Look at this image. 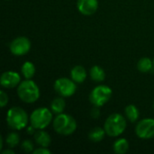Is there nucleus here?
<instances>
[{
  "instance_id": "17",
  "label": "nucleus",
  "mask_w": 154,
  "mask_h": 154,
  "mask_svg": "<svg viewBox=\"0 0 154 154\" xmlns=\"http://www.w3.org/2000/svg\"><path fill=\"white\" fill-rule=\"evenodd\" d=\"M125 117L127 118V120L131 123L137 122V120L139 119V116H140L139 109L137 108V106H135L134 105H132V104L128 105L125 107Z\"/></svg>"
},
{
  "instance_id": "30",
  "label": "nucleus",
  "mask_w": 154,
  "mask_h": 154,
  "mask_svg": "<svg viewBox=\"0 0 154 154\" xmlns=\"http://www.w3.org/2000/svg\"><path fill=\"white\" fill-rule=\"evenodd\" d=\"M153 109H154V102H153Z\"/></svg>"
},
{
  "instance_id": "11",
  "label": "nucleus",
  "mask_w": 154,
  "mask_h": 154,
  "mask_svg": "<svg viewBox=\"0 0 154 154\" xmlns=\"http://www.w3.org/2000/svg\"><path fill=\"white\" fill-rule=\"evenodd\" d=\"M77 8L79 13L84 15L94 14L98 8L97 0H78Z\"/></svg>"
},
{
  "instance_id": "6",
  "label": "nucleus",
  "mask_w": 154,
  "mask_h": 154,
  "mask_svg": "<svg viewBox=\"0 0 154 154\" xmlns=\"http://www.w3.org/2000/svg\"><path fill=\"white\" fill-rule=\"evenodd\" d=\"M113 91L106 85H99L93 88L89 95V101L94 106H105L112 97Z\"/></svg>"
},
{
  "instance_id": "13",
  "label": "nucleus",
  "mask_w": 154,
  "mask_h": 154,
  "mask_svg": "<svg viewBox=\"0 0 154 154\" xmlns=\"http://www.w3.org/2000/svg\"><path fill=\"white\" fill-rule=\"evenodd\" d=\"M70 79L77 84L83 83L87 79V70L83 66L77 65L70 70Z\"/></svg>"
},
{
  "instance_id": "25",
  "label": "nucleus",
  "mask_w": 154,
  "mask_h": 154,
  "mask_svg": "<svg viewBox=\"0 0 154 154\" xmlns=\"http://www.w3.org/2000/svg\"><path fill=\"white\" fill-rule=\"evenodd\" d=\"M51 152L48 148H46V147H39V148H37V149H35L34 151H33V154H50Z\"/></svg>"
},
{
  "instance_id": "1",
  "label": "nucleus",
  "mask_w": 154,
  "mask_h": 154,
  "mask_svg": "<svg viewBox=\"0 0 154 154\" xmlns=\"http://www.w3.org/2000/svg\"><path fill=\"white\" fill-rule=\"evenodd\" d=\"M30 117L26 111L19 106L11 107L6 113V123L8 126L14 130L20 131L28 126Z\"/></svg>"
},
{
  "instance_id": "15",
  "label": "nucleus",
  "mask_w": 154,
  "mask_h": 154,
  "mask_svg": "<svg viewBox=\"0 0 154 154\" xmlns=\"http://www.w3.org/2000/svg\"><path fill=\"white\" fill-rule=\"evenodd\" d=\"M130 148L129 142L125 138L117 139L113 144V150L117 154H125Z\"/></svg>"
},
{
  "instance_id": "26",
  "label": "nucleus",
  "mask_w": 154,
  "mask_h": 154,
  "mask_svg": "<svg viewBox=\"0 0 154 154\" xmlns=\"http://www.w3.org/2000/svg\"><path fill=\"white\" fill-rule=\"evenodd\" d=\"M37 131V129L36 128H34L32 125H29V127H27V134H35V132Z\"/></svg>"
},
{
  "instance_id": "5",
  "label": "nucleus",
  "mask_w": 154,
  "mask_h": 154,
  "mask_svg": "<svg viewBox=\"0 0 154 154\" xmlns=\"http://www.w3.org/2000/svg\"><path fill=\"white\" fill-rule=\"evenodd\" d=\"M52 112L47 107H39L33 110L30 116V125L37 130L47 128L53 120Z\"/></svg>"
},
{
  "instance_id": "12",
  "label": "nucleus",
  "mask_w": 154,
  "mask_h": 154,
  "mask_svg": "<svg viewBox=\"0 0 154 154\" xmlns=\"http://www.w3.org/2000/svg\"><path fill=\"white\" fill-rule=\"evenodd\" d=\"M34 142L37 145L41 147L48 148L51 143V135L43 130H37L33 134Z\"/></svg>"
},
{
  "instance_id": "22",
  "label": "nucleus",
  "mask_w": 154,
  "mask_h": 154,
  "mask_svg": "<svg viewBox=\"0 0 154 154\" xmlns=\"http://www.w3.org/2000/svg\"><path fill=\"white\" fill-rule=\"evenodd\" d=\"M21 149L24 152H26V153L33 152V151L35 150L34 149L33 143L31 140H28V139H26V140H24V141L22 142V143H21Z\"/></svg>"
},
{
  "instance_id": "10",
  "label": "nucleus",
  "mask_w": 154,
  "mask_h": 154,
  "mask_svg": "<svg viewBox=\"0 0 154 154\" xmlns=\"http://www.w3.org/2000/svg\"><path fill=\"white\" fill-rule=\"evenodd\" d=\"M21 83V76L14 71H5L1 75L0 84L5 88H14Z\"/></svg>"
},
{
  "instance_id": "28",
  "label": "nucleus",
  "mask_w": 154,
  "mask_h": 154,
  "mask_svg": "<svg viewBox=\"0 0 154 154\" xmlns=\"http://www.w3.org/2000/svg\"><path fill=\"white\" fill-rule=\"evenodd\" d=\"M3 142H4V139L1 137L0 138V150H2V148H3Z\"/></svg>"
},
{
  "instance_id": "18",
  "label": "nucleus",
  "mask_w": 154,
  "mask_h": 154,
  "mask_svg": "<svg viewBox=\"0 0 154 154\" xmlns=\"http://www.w3.org/2000/svg\"><path fill=\"white\" fill-rule=\"evenodd\" d=\"M106 134V133L105 131V128L95 127L92 130H90V132L88 134V139L92 143H99L105 138Z\"/></svg>"
},
{
  "instance_id": "14",
  "label": "nucleus",
  "mask_w": 154,
  "mask_h": 154,
  "mask_svg": "<svg viewBox=\"0 0 154 154\" xmlns=\"http://www.w3.org/2000/svg\"><path fill=\"white\" fill-rule=\"evenodd\" d=\"M66 107V102L64 100V97H58L52 100L51 103V110L53 114L55 115H60L64 112Z\"/></svg>"
},
{
  "instance_id": "20",
  "label": "nucleus",
  "mask_w": 154,
  "mask_h": 154,
  "mask_svg": "<svg viewBox=\"0 0 154 154\" xmlns=\"http://www.w3.org/2000/svg\"><path fill=\"white\" fill-rule=\"evenodd\" d=\"M137 69L143 73H147L153 69V60L148 57L141 58L137 63Z\"/></svg>"
},
{
  "instance_id": "2",
  "label": "nucleus",
  "mask_w": 154,
  "mask_h": 154,
  "mask_svg": "<svg viewBox=\"0 0 154 154\" xmlns=\"http://www.w3.org/2000/svg\"><path fill=\"white\" fill-rule=\"evenodd\" d=\"M54 131L60 135L69 136L75 133L77 130V122L73 116L69 114L61 113L56 115V117L52 121Z\"/></svg>"
},
{
  "instance_id": "27",
  "label": "nucleus",
  "mask_w": 154,
  "mask_h": 154,
  "mask_svg": "<svg viewBox=\"0 0 154 154\" xmlns=\"http://www.w3.org/2000/svg\"><path fill=\"white\" fill-rule=\"evenodd\" d=\"M11 149V148H10ZM10 149H6V150H4L2 151L1 152L2 154H14V152L13 150H10Z\"/></svg>"
},
{
  "instance_id": "7",
  "label": "nucleus",
  "mask_w": 154,
  "mask_h": 154,
  "mask_svg": "<svg viewBox=\"0 0 154 154\" xmlns=\"http://www.w3.org/2000/svg\"><path fill=\"white\" fill-rule=\"evenodd\" d=\"M77 83L71 79L60 78L54 82V89L56 93L62 97H72L77 90Z\"/></svg>"
},
{
  "instance_id": "8",
  "label": "nucleus",
  "mask_w": 154,
  "mask_h": 154,
  "mask_svg": "<svg viewBox=\"0 0 154 154\" xmlns=\"http://www.w3.org/2000/svg\"><path fill=\"white\" fill-rule=\"evenodd\" d=\"M31 42L25 36H19L10 43V51L14 56H24L31 50Z\"/></svg>"
},
{
  "instance_id": "29",
  "label": "nucleus",
  "mask_w": 154,
  "mask_h": 154,
  "mask_svg": "<svg viewBox=\"0 0 154 154\" xmlns=\"http://www.w3.org/2000/svg\"><path fill=\"white\" fill-rule=\"evenodd\" d=\"M153 69H154V59H153Z\"/></svg>"
},
{
  "instance_id": "21",
  "label": "nucleus",
  "mask_w": 154,
  "mask_h": 154,
  "mask_svg": "<svg viewBox=\"0 0 154 154\" xmlns=\"http://www.w3.org/2000/svg\"><path fill=\"white\" fill-rule=\"evenodd\" d=\"M5 142L9 148L13 149L20 143V135L15 132H12L5 136Z\"/></svg>"
},
{
  "instance_id": "19",
  "label": "nucleus",
  "mask_w": 154,
  "mask_h": 154,
  "mask_svg": "<svg viewBox=\"0 0 154 154\" xmlns=\"http://www.w3.org/2000/svg\"><path fill=\"white\" fill-rule=\"evenodd\" d=\"M36 69L35 66L32 62L31 61H25L21 68V72L22 75L26 79H32L34 77Z\"/></svg>"
},
{
  "instance_id": "24",
  "label": "nucleus",
  "mask_w": 154,
  "mask_h": 154,
  "mask_svg": "<svg viewBox=\"0 0 154 154\" xmlns=\"http://www.w3.org/2000/svg\"><path fill=\"white\" fill-rule=\"evenodd\" d=\"M100 115H101V113H100V111H99V107H98V106H94V107L91 109L90 116H91L92 118L97 119V118H99Z\"/></svg>"
},
{
  "instance_id": "4",
  "label": "nucleus",
  "mask_w": 154,
  "mask_h": 154,
  "mask_svg": "<svg viewBox=\"0 0 154 154\" xmlns=\"http://www.w3.org/2000/svg\"><path fill=\"white\" fill-rule=\"evenodd\" d=\"M125 118L118 113L110 115L104 124V128L106 134L110 137H117L121 135L126 129Z\"/></svg>"
},
{
  "instance_id": "23",
  "label": "nucleus",
  "mask_w": 154,
  "mask_h": 154,
  "mask_svg": "<svg viewBox=\"0 0 154 154\" xmlns=\"http://www.w3.org/2000/svg\"><path fill=\"white\" fill-rule=\"evenodd\" d=\"M7 103H8V96L4 90H1L0 91V106L4 108L7 105Z\"/></svg>"
},
{
  "instance_id": "3",
  "label": "nucleus",
  "mask_w": 154,
  "mask_h": 154,
  "mask_svg": "<svg viewBox=\"0 0 154 154\" xmlns=\"http://www.w3.org/2000/svg\"><path fill=\"white\" fill-rule=\"evenodd\" d=\"M17 95L20 100L27 104L36 102L40 97V89L37 84L32 79L22 81L17 87Z\"/></svg>"
},
{
  "instance_id": "16",
  "label": "nucleus",
  "mask_w": 154,
  "mask_h": 154,
  "mask_svg": "<svg viewBox=\"0 0 154 154\" xmlns=\"http://www.w3.org/2000/svg\"><path fill=\"white\" fill-rule=\"evenodd\" d=\"M89 75H90L91 79L95 82H102L106 79L105 70L100 66H97V65H95L90 69Z\"/></svg>"
},
{
  "instance_id": "9",
  "label": "nucleus",
  "mask_w": 154,
  "mask_h": 154,
  "mask_svg": "<svg viewBox=\"0 0 154 154\" xmlns=\"http://www.w3.org/2000/svg\"><path fill=\"white\" fill-rule=\"evenodd\" d=\"M135 134L143 140L154 138V119L145 118L139 121L135 126Z\"/></svg>"
}]
</instances>
